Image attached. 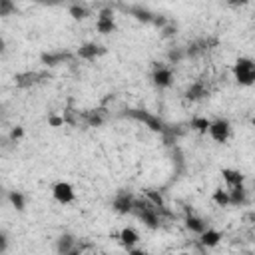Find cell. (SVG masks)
<instances>
[{"label":"cell","mask_w":255,"mask_h":255,"mask_svg":"<svg viewBox=\"0 0 255 255\" xmlns=\"http://www.w3.org/2000/svg\"><path fill=\"white\" fill-rule=\"evenodd\" d=\"M133 205H135V197H133L131 193H126V191L118 193V195L114 197V201H112V209H114L116 213H120V215L133 213Z\"/></svg>","instance_id":"obj_6"},{"label":"cell","mask_w":255,"mask_h":255,"mask_svg":"<svg viewBox=\"0 0 255 255\" xmlns=\"http://www.w3.org/2000/svg\"><path fill=\"white\" fill-rule=\"evenodd\" d=\"M207 46H209L207 40H193V42H189V46L185 48V56H187V58H195V56H199L201 52H205Z\"/></svg>","instance_id":"obj_21"},{"label":"cell","mask_w":255,"mask_h":255,"mask_svg":"<svg viewBox=\"0 0 255 255\" xmlns=\"http://www.w3.org/2000/svg\"><path fill=\"white\" fill-rule=\"evenodd\" d=\"M189 128L197 133H207L209 128H211V120H207L205 116H193L189 120Z\"/></svg>","instance_id":"obj_19"},{"label":"cell","mask_w":255,"mask_h":255,"mask_svg":"<svg viewBox=\"0 0 255 255\" xmlns=\"http://www.w3.org/2000/svg\"><path fill=\"white\" fill-rule=\"evenodd\" d=\"M124 116H126V118H131V120H135V122L145 124L151 131H157V133H163L165 128H167V124H165L161 118L151 116L147 110H141V108H129V110L124 112Z\"/></svg>","instance_id":"obj_2"},{"label":"cell","mask_w":255,"mask_h":255,"mask_svg":"<svg viewBox=\"0 0 255 255\" xmlns=\"http://www.w3.org/2000/svg\"><path fill=\"white\" fill-rule=\"evenodd\" d=\"M48 124L52 126V128H60V126H64L66 124V118L64 116H48Z\"/></svg>","instance_id":"obj_30"},{"label":"cell","mask_w":255,"mask_h":255,"mask_svg":"<svg viewBox=\"0 0 255 255\" xmlns=\"http://www.w3.org/2000/svg\"><path fill=\"white\" fill-rule=\"evenodd\" d=\"M145 199H147L149 203H153V205L159 209V213H165V215H169V211L165 209V201H163L161 193H157V191H153V189H145Z\"/></svg>","instance_id":"obj_23"},{"label":"cell","mask_w":255,"mask_h":255,"mask_svg":"<svg viewBox=\"0 0 255 255\" xmlns=\"http://www.w3.org/2000/svg\"><path fill=\"white\" fill-rule=\"evenodd\" d=\"M213 203H217L219 207L229 205V191L223 189V187H217V189L213 191Z\"/></svg>","instance_id":"obj_26"},{"label":"cell","mask_w":255,"mask_h":255,"mask_svg":"<svg viewBox=\"0 0 255 255\" xmlns=\"http://www.w3.org/2000/svg\"><path fill=\"white\" fill-rule=\"evenodd\" d=\"M46 78V74L44 72H22V74H16V86H20V88H28V86H34V84H38L40 80H44Z\"/></svg>","instance_id":"obj_12"},{"label":"cell","mask_w":255,"mask_h":255,"mask_svg":"<svg viewBox=\"0 0 255 255\" xmlns=\"http://www.w3.org/2000/svg\"><path fill=\"white\" fill-rule=\"evenodd\" d=\"M183 96H185L187 102H197V100H201V98L207 96V90H205V86L201 82H195V84L187 86V90L183 92Z\"/></svg>","instance_id":"obj_14"},{"label":"cell","mask_w":255,"mask_h":255,"mask_svg":"<svg viewBox=\"0 0 255 255\" xmlns=\"http://www.w3.org/2000/svg\"><path fill=\"white\" fill-rule=\"evenodd\" d=\"M151 82L155 84V88H169L171 82H173V72L163 66V64H155L153 70H151Z\"/></svg>","instance_id":"obj_5"},{"label":"cell","mask_w":255,"mask_h":255,"mask_svg":"<svg viewBox=\"0 0 255 255\" xmlns=\"http://www.w3.org/2000/svg\"><path fill=\"white\" fill-rule=\"evenodd\" d=\"M133 213L139 217V221L149 227V229H157L161 225V217H159V209L149 203L145 197L143 199H135V205H133Z\"/></svg>","instance_id":"obj_1"},{"label":"cell","mask_w":255,"mask_h":255,"mask_svg":"<svg viewBox=\"0 0 255 255\" xmlns=\"http://www.w3.org/2000/svg\"><path fill=\"white\" fill-rule=\"evenodd\" d=\"M106 52V48L102 46V44H98V42H86V44H82L80 48H78V58H82V60H96L98 56H102Z\"/></svg>","instance_id":"obj_10"},{"label":"cell","mask_w":255,"mask_h":255,"mask_svg":"<svg viewBox=\"0 0 255 255\" xmlns=\"http://www.w3.org/2000/svg\"><path fill=\"white\" fill-rule=\"evenodd\" d=\"M96 30L100 34H112L116 30V22H114V6H102L98 20H96Z\"/></svg>","instance_id":"obj_4"},{"label":"cell","mask_w":255,"mask_h":255,"mask_svg":"<svg viewBox=\"0 0 255 255\" xmlns=\"http://www.w3.org/2000/svg\"><path fill=\"white\" fill-rule=\"evenodd\" d=\"M221 175H223V181L229 185V187H237V185H243V173L237 171V169H221Z\"/></svg>","instance_id":"obj_18"},{"label":"cell","mask_w":255,"mask_h":255,"mask_svg":"<svg viewBox=\"0 0 255 255\" xmlns=\"http://www.w3.org/2000/svg\"><path fill=\"white\" fill-rule=\"evenodd\" d=\"M52 195L58 203H72L76 199V193H74V187L68 183V181H58L54 187H52Z\"/></svg>","instance_id":"obj_8"},{"label":"cell","mask_w":255,"mask_h":255,"mask_svg":"<svg viewBox=\"0 0 255 255\" xmlns=\"http://www.w3.org/2000/svg\"><path fill=\"white\" fill-rule=\"evenodd\" d=\"M183 58H185V48H171V50L167 52L169 64H179Z\"/></svg>","instance_id":"obj_27"},{"label":"cell","mask_w":255,"mask_h":255,"mask_svg":"<svg viewBox=\"0 0 255 255\" xmlns=\"http://www.w3.org/2000/svg\"><path fill=\"white\" fill-rule=\"evenodd\" d=\"M68 12H70V16H72L74 20H84V18L90 16V10H88L84 4H70V6H68Z\"/></svg>","instance_id":"obj_25"},{"label":"cell","mask_w":255,"mask_h":255,"mask_svg":"<svg viewBox=\"0 0 255 255\" xmlns=\"http://www.w3.org/2000/svg\"><path fill=\"white\" fill-rule=\"evenodd\" d=\"M161 32H163V36H173V34H175V28H173L171 24H167V26H165Z\"/></svg>","instance_id":"obj_32"},{"label":"cell","mask_w":255,"mask_h":255,"mask_svg":"<svg viewBox=\"0 0 255 255\" xmlns=\"http://www.w3.org/2000/svg\"><path fill=\"white\" fill-rule=\"evenodd\" d=\"M128 255H147V253H145L143 249H129Z\"/></svg>","instance_id":"obj_34"},{"label":"cell","mask_w":255,"mask_h":255,"mask_svg":"<svg viewBox=\"0 0 255 255\" xmlns=\"http://www.w3.org/2000/svg\"><path fill=\"white\" fill-rule=\"evenodd\" d=\"M120 241H122V245L129 251V249H133V245L139 241V235H137L135 229H131V227H124V229L120 231Z\"/></svg>","instance_id":"obj_16"},{"label":"cell","mask_w":255,"mask_h":255,"mask_svg":"<svg viewBox=\"0 0 255 255\" xmlns=\"http://www.w3.org/2000/svg\"><path fill=\"white\" fill-rule=\"evenodd\" d=\"M0 241H2V251H6V247H8V237H6L4 231H2V235H0Z\"/></svg>","instance_id":"obj_33"},{"label":"cell","mask_w":255,"mask_h":255,"mask_svg":"<svg viewBox=\"0 0 255 255\" xmlns=\"http://www.w3.org/2000/svg\"><path fill=\"white\" fill-rule=\"evenodd\" d=\"M68 60H72V54L70 52H64V50H60V52H44L40 56V62L44 66H50V68L52 66H60V64H64Z\"/></svg>","instance_id":"obj_11"},{"label":"cell","mask_w":255,"mask_h":255,"mask_svg":"<svg viewBox=\"0 0 255 255\" xmlns=\"http://www.w3.org/2000/svg\"><path fill=\"white\" fill-rule=\"evenodd\" d=\"M74 249H76V239H74V235L62 233V235L56 239V251H58V255H68V253H72Z\"/></svg>","instance_id":"obj_13"},{"label":"cell","mask_w":255,"mask_h":255,"mask_svg":"<svg viewBox=\"0 0 255 255\" xmlns=\"http://www.w3.org/2000/svg\"><path fill=\"white\" fill-rule=\"evenodd\" d=\"M22 135H24V129H22L20 126H16V128L10 129V135H8V137H10V141H18Z\"/></svg>","instance_id":"obj_31"},{"label":"cell","mask_w":255,"mask_h":255,"mask_svg":"<svg viewBox=\"0 0 255 255\" xmlns=\"http://www.w3.org/2000/svg\"><path fill=\"white\" fill-rule=\"evenodd\" d=\"M120 8L126 10L129 16H133L137 22H143V24H151L153 22V16H155V12H151L143 4H129V6H120Z\"/></svg>","instance_id":"obj_7"},{"label":"cell","mask_w":255,"mask_h":255,"mask_svg":"<svg viewBox=\"0 0 255 255\" xmlns=\"http://www.w3.org/2000/svg\"><path fill=\"white\" fill-rule=\"evenodd\" d=\"M233 76L239 86H253L255 84V62L251 58H239L233 64Z\"/></svg>","instance_id":"obj_3"},{"label":"cell","mask_w":255,"mask_h":255,"mask_svg":"<svg viewBox=\"0 0 255 255\" xmlns=\"http://www.w3.org/2000/svg\"><path fill=\"white\" fill-rule=\"evenodd\" d=\"M14 10H16V6L10 0H0V16H6L10 12H14Z\"/></svg>","instance_id":"obj_28"},{"label":"cell","mask_w":255,"mask_h":255,"mask_svg":"<svg viewBox=\"0 0 255 255\" xmlns=\"http://www.w3.org/2000/svg\"><path fill=\"white\" fill-rule=\"evenodd\" d=\"M253 185H255V183H253Z\"/></svg>","instance_id":"obj_35"},{"label":"cell","mask_w":255,"mask_h":255,"mask_svg":"<svg viewBox=\"0 0 255 255\" xmlns=\"http://www.w3.org/2000/svg\"><path fill=\"white\" fill-rule=\"evenodd\" d=\"M247 201V191L243 185H237V187H229V205H243Z\"/></svg>","instance_id":"obj_20"},{"label":"cell","mask_w":255,"mask_h":255,"mask_svg":"<svg viewBox=\"0 0 255 255\" xmlns=\"http://www.w3.org/2000/svg\"><path fill=\"white\" fill-rule=\"evenodd\" d=\"M229 131H231V128H229V122H227V120L219 118V120H213V122H211L209 135H211L215 141L225 143V141H227V137H229Z\"/></svg>","instance_id":"obj_9"},{"label":"cell","mask_w":255,"mask_h":255,"mask_svg":"<svg viewBox=\"0 0 255 255\" xmlns=\"http://www.w3.org/2000/svg\"><path fill=\"white\" fill-rule=\"evenodd\" d=\"M151 24H153V26H157L159 30H163L169 22H167V18H165L163 14H157V12H155V16H153V22H151Z\"/></svg>","instance_id":"obj_29"},{"label":"cell","mask_w":255,"mask_h":255,"mask_svg":"<svg viewBox=\"0 0 255 255\" xmlns=\"http://www.w3.org/2000/svg\"><path fill=\"white\" fill-rule=\"evenodd\" d=\"M219 241H221V233H219L217 229H211V227H207V229L199 235V243H201L203 247H215V245H219Z\"/></svg>","instance_id":"obj_17"},{"label":"cell","mask_w":255,"mask_h":255,"mask_svg":"<svg viewBox=\"0 0 255 255\" xmlns=\"http://www.w3.org/2000/svg\"><path fill=\"white\" fill-rule=\"evenodd\" d=\"M84 122L88 128H98L104 124V112L102 110H90L84 114Z\"/></svg>","instance_id":"obj_22"},{"label":"cell","mask_w":255,"mask_h":255,"mask_svg":"<svg viewBox=\"0 0 255 255\" xmlns=\"http://www.w3.org/2000/svg\"><path fill=\"white\" fill-rule=\"evenodd\" d=\"M185 227H187L191 233L201 235V233L207 229V223H205L201 217H197V215H193V213H187V215H185Z\"/></svg>","instance_id":"obj_15"},{"label":"cell","mask_w":255,"mask_h":255,"mask_svg":"<svg viewBox=\"0 0 255 255\" xmlns=\"http://www.w3.org/2000/svg\"><path fill=\"white\" fill-rule=\"evenodd\" d=\"M8 201L12 203V207H14L16 211H24V207H26V199H24V195H22L20 191H16V189L8 191Z\"/></svg>","instance_id":"obj_24"}]
</instances>
